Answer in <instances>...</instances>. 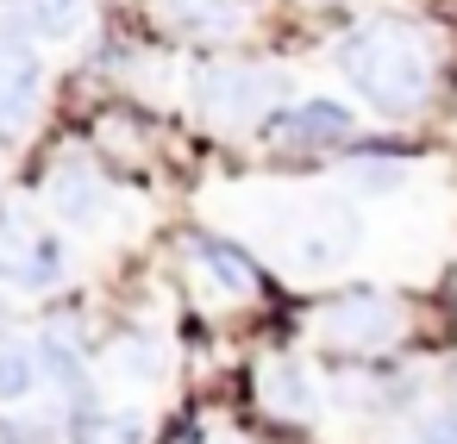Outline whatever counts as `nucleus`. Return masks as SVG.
<instances>
[{
  "instance_id": "obj_17",
  "label": "nucleus",
  "mask_w": 457,
  "mask_h": 444,
  "mask_svg": "<svg viewBox=\"0 0 457 444\" xmlns=\"http://www.w3.org/2000/svg\"><path fill=\"white\" fill-rule=\"evenodd\" d=\"M188 444H213V438H201V432H195V438H188Z\"/></svg>"
},
{
  "instance_id": "obj_6",
  "label": "nucleus",
  "mask_w": 457,
  "mask_h": 444,
  "mask_svg": "<svg viewBox=\"0 0 457 444\" xmlns=\"http://www.w3.org/2000/svg\"><path fill=\"white\" fill-rule=\"evenodd\" d=\"M45 194H51V213H57L63 226H95V219L107 213V201H113V194H107V182H101L95 169H82V163L57 169Z\"/></svg>"
},
{
  "instance_id": "obj_1",
  "label": "nucleus",
  "mask_w": 457,
  "mask_h": 444,
  "mask_svg": "<svg viewBox=\"0 0 457 444\" xmlns=\"http://www.w3.org/2000/svg\"><path fill=\"white\" fill-rule=\"evenodd\" d=\"M338 70L382 113H413L426 101V82H432V63L407 32H351L338 45Z\"/></svg>"
},
{
  "instance_id": "obj_11",
  "label": "nucleus",
  "mask_w": 457,
  "mask_h": 444,
  "mask_svg": "<svg viewBox=\"0 0 457 444\" xmlns=\"http://www.w3.org/2000/svg\"><path fill=\"white\" fill-rule=\"evenodd\" d=\"M113 369H120V382H163V369H170V357H163V344L157 338H126L120 344V357H113Z\"/></svg>"
},
{
  "instance_id": "obj_5",
  "label": "nucleus",
  "mask_w": 457,
  "mask_h": 444,
  "mask_svg": "<svg viewBox=\"0 0 457 444\" xmlns=\"http://www.w3.org/2000/svg\"><path fill=\"white\" fill-rule=\"evenodd\" d=\"M326 332H332L338 344L376 350V344L395 338V307H388L382 294H351V300H338V307L326 313Z\"/></svg>"
},
{
  "instance_id": "obj_9",
  "label": "nucleus",
  "mask_w": 457,
  "mask_h": 444,
  "mask_svg": "<svg viewBox=\"0 0 457 444\" xmlns=\"http://www.w3.org/2000/svg\"><path fill=\"white\" fill-rule=\"evenodd\" d=\"M201 269L213 275L220 294H257V263L238 244H226V238H207L201 244Z\"/></svg>"
},
{
  "instance_id": "obj_7",
  "label": "nucleus",
  "mask_w": 457,
  "mask_h": 444,
  "mask_svg": "<svg viewBox=\"0 0 457 444\" xmlns=\"http://www.w3.org/2000/svg\"><path fill=\"white\" fill-rule=\"evenodd\" d=\"M263 407H270L276 419H307V413L320 407L313 369H307V363H295V357H276V363L263 369Z\"/></svg>"
},
{
  "instance_id": "obj_8",
  "label": "nucleus",
  "mask_w": 457,
  "mask_h": 444,
  "mask_svg": "<svg viewBox=\"0 0 457 444\" xmlns=\"http://www.w3.org/2000/svg\"><path fill=\"white\" fill-rule=\"evenodd\" d=\"M288 144H326V138H345L351 132V107L345 101H301L288 119H282Z\"/></svg>"
},
{
  "instance_id": "obj_16",
  "label": "nucleus",
  "mask_w": 457,
  "mask_h": 444,
  "mask_svg": "<svg viewBox=\"0 0 457 444\" xmlns=\"http://www.w3.org/2000/svg\"><path fill=\"white\" fill-rule=\"evenodd\" d=\"M38 432H26V425H13V419H0V444H32Z\"/></svg>"
},
{
  "instance_id": "obj_4",
  "label": "nucleus",
  "mask_w": 457,
  "mask_h": 444,
  "mask_svg": "<svg viewBox=\"0 0 457 444\" xmlns=\"http://www.w3.org/2000/svg\"><path fill=\"white\" fill-rule=\"evenodd\" d=\"M38 107V51L0 38V126H26Z\"/></svg>"
},
{
  "instance_id": "obj_2",
  "label": "nucleus",
  "mask_w": 457,
  "mask_h": 444,
  "mask_svg": "<svg viewBox=\"0 0 457 444\" xmlns=\"http://www.w3.org/2000/svg\"><path fill=\"white\" fill-rule=\"evenodd\" d=\"M63 275V244L51 232H13L0 226V282L13 288H51Z\"/></svg>"
},
{
  "instance_id": "obj_3",
  "label": "nucleus",
  "mask_w": 457,
  "mask_h": 444,
  "mask_svg": "<svg viewBox=\"0 0 457 444\" xmlns=\"http://www.w3.org/2000/svg\"><path fill=\"white\" fill-rule=\"evenodd\" d=\"M270 101H276V76H263V70H213L201 88V107H213L226 119H257Z\"/></svg>"
},
{
  "instance_id": "obj_15",
  "label": "nucleus",
  "mask_w": 457,
  "mask_h": 444,
  "mask_svg": "<svg viewBox=\"0 0 457 444\" xmlns=\"http://www.w3.org/2000/svg\"><path fill=\"white\" fill-rule=\"evenodd\" d=\"M101 444H145V419H107V432H101Z\"/></svg>"
},
{
  "instance_id": "obj_12",
  "label": "nucleus",
  "mask_w": 457,
  "mask_h": 444,
  "mask_svg": "<svg viewBox=\"0 0 457 444\" xmlns=\"http://www.w3.org/2000/svg\"><path fill=\"white\" fill-rule=\"evenodd\" d=\"M38 369H45V382H57L63 394H82V350H76V344L45 338V344H38Z\"/></svg>"
},
{
  "instance_id": "obj_14",
  "label": "nucleus",
  "mask_w": 457,
  "mask_h": 444,
  "mask_svg": "<svg viewBox=\"0 0 457 444\" xmlns=\"http://www.w3.org/2000/svg\"><path fill=\"white\" fill-rule=\"evenodd\" d=\"M413 444H457V413H426Z\"/></svg>"
},
{
  "instance_id": "obj_10",
  "label": "nucleus",
  "mask_w": 457,
  "mask_h": 444,
  "mask_svg": "<svg viewBox=\"0 0 457 444\" xmlns=\"http://www.w3.org/2000/svg\"><path fill=\"white\" fill-rule=\"evenodd\" d=\"M38 388V350L26 344H0V407H13Z\"/></svg>"
},
{
  "instance_id": "obj_13",
  "label": "nucleus",
  "mask_w": 457,
  "mask_h": 444,
  "mask_svg": "<svg viewBox=\"0 0 457 444\" xmlns=\"http://www.w3.org/2000/svg\"><path fill=\"white\" fill-rule=\"evenodd\" d=\"M20 20H26V26H32L45 45H57V38H70V32L82 26V13H76V7H26Z\"/></svg>"
}]
</instances>
